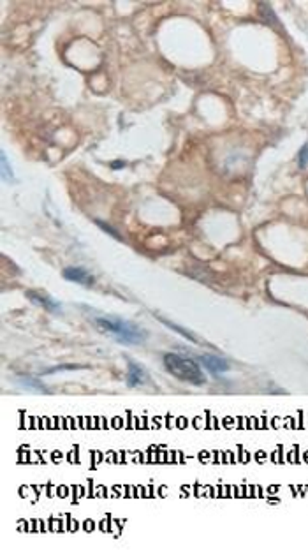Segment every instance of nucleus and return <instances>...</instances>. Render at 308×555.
<instances>
[{"mask_svg": "<svg viewBox=\"0 0 308 555\" xmlns=\"http://www.w3.org/2000/svg\"><path fill=\"white\" fill-rule=\"evenodd\" d=\"M164 365L167 372L173 374L180 381L190 382V384H203L204 382V374L201 367L190 358H185V356L180 354H166Z\"/></svg>", "mask_w": 308, "mask_h": 555, "instance_id": "obj_1", "label": "nucleus"}, {"mask_svg": "<svg viewBox=\"0 0 308 555\" xmlns=\"http://www.w3.org/2000/svg\"><path fill=\"white\" fill-rule=\"evenodd\" d=\"M95 326L104 333H113L121 344H141L146 333L139 326L120 319H95Z\"/></svg>", "mask_w": 308, "mask_h": 555, "instance_id": "obj_2", "label": "nucleus"}, {"mask_svg": "<svg viewBox=\"0 0 308 555\" xmlns=\"http://www.w3.org/2000/svg\"><path fill=\"white\" fill-rule=\"evenodd\" d=\"M62 275H64V279H67V281H71V282H76V284H81V286H92L94 284L92 275H90L86 270L78 268V266L66 268Z\"/></svg>", "mask_w": 308, "mask_h": 555, "instance_id": "obj_3", "label": "nucleus"}, {"mask_svg": "<svg viewBox=\"0 0 308 555\" xmlns=\"http://www.w3.org/2000/svg\"><path fill=\"white\" fill-rule=\"evenodd\" d=\"M201 363H203L211 374H222V372H227V370H229L227 362L222 358H219V356L204 354V356H201Z\"/></svg>", "mask_w": 308, "mask_h": 555, "instance_id": "obj_4", "label": "nucleus"}, {"mask_svg": "<svg viewBox=\"0 0 308 555\" xmlns=\"http://www.w3.org/2000/svg\"><path fill=\"white\" fill-rule=\"evenodd\" d=\"M127 384L131 386V388H136V386H141L146 382V374H144V370L141 369V367H138L134 362H129L127 363Z\"/></svg>", "mask_w": 308, "mask_h": 555, "instance_id": "obj_5", "label": "nucleus"}, {"mask_svg": "<svg viewBox=\"0 0 308 555\" xmlns=\"http://www.w3.org/2000/svg\"><path fill=\"white\" fill-rule=\"evenodd\" d=\"M26 296L30 298V301H34L36 305L46 309V311H49V312H60V305L56 303L55 300H51L49 296H46V294L34 293V291H30V293H26Z\"/></svg>", "mask_w": 308, "mask_h": 555, "instance_id": "obj_6", "label": "nucleus"}, {"mask_svg": "<svg viewBox=\"0 0 308 555\" xmlns=\"http://www.w3.org/2000/svg\"><path fill=\"white\" fill-rule=\"evenodd\" d=\"M162 323H164L166 326H169V328H173V330H176L178 333H181V335H183L185 339H189L190 342H197V339H196V337H194V335H190V333H189L187 330H183V328H180V326H176V324H173V323H171V321H167V319H162Z\"/></svg>", "mask_w": 308, "mask_h": 555, "instance_id": "obj_7", "label": "nucleus"}, {"mask_svg": "<svg viewBox=\"0 0 308 555\" xmlns=\"http://www.w3.org/2000/svg\"><path fill=\"white\" fill-rule=\"evenodd\" d=\"M298 162H299V168H306V164H308V145H303V148L298 152Z\"/></svg>", "mask_w": 308, "mask_h": 555, "instance_id": "obj_8", "label": "nucleus"}, {"mask_svg": "<svg viewBox=\"0 0 308 555\" xmlns=\"http://www.w3.org/2000/svg\"><path fill=\"white\" fill-rule=\"evenodd\" d=\"M95 222H97L99 228L104 229V231L108 233V235H111V236H115L116 240H120V235H118V231H116V229H113L111 226H108V224H106V222H102V220H95Z\"/></svg>", "mask_w": 308, "mask_h": 555, "instance_id": "obj_9", "label": "nucleus"}, {"mask_svg": "<svg viewBox=\"0 0 308 555\" xmlns=\"http://www.w3.org/2000/svg\"><path fill=\"white\" fill-rule=\"evenodd\" d=\"M0 157H2V171H4V173H6L7 175V177H9V178H14V175H13V171H11L9 170V164H7V159H6V155H0Z\"/></svg>", "mask_w": 308, "mask_h": 555, "instance_id": "obj_10", "label": "nucleus"}, {"mask_svg": "<svg viewBox=\"0 0 308 555\" xmlns=\"http://www.w3.org/2000/svg\"><path fill=\"white\" fill-rule=\"evenodd\" d=\"M21 382H23L25 386H34V388H37V390H44V386L41 384V382L34 381V379H23Z\"/></svg>", "mask_w": 308, "mask_h": 555, "instance_id": "obj_11", "label": "nucleus"}, {"mask_svg": "<svg viewBox=\"0 0 308 555\" xmlns=\"http://www.w3.org/2000/svg\"><path fill=\"white\" fill-rule=\"evenodd\" d=\"M124 166H125L124 160H115V162H111V168H113V170H121V168H124Z\"/></svg>", "mask_w": 308, "mask_h": 555, "instance_id": "obj_12", "label": "nucleus"}]
</instances>
